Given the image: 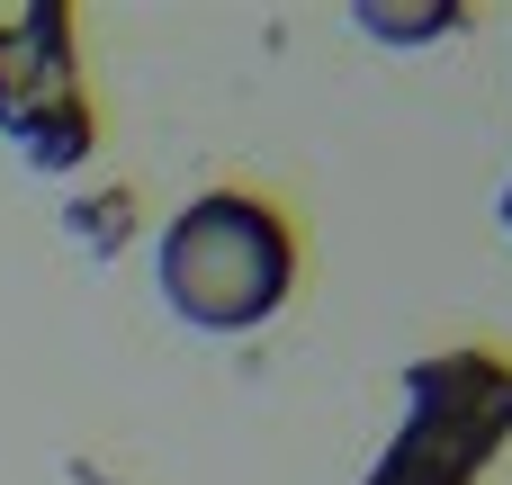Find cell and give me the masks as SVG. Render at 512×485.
I'll return each mask as SVG.
<instances>
[{"instance_id":"cell-3","label":"cell","mask_w":512,"mask_h":485,"mask_svg":"<svg viewBox=\"0 0 512 485\" xmlns=\"http://www.w3.org/2000/svg\"><path fill=\"white\" fill-rule=\"evenodd\" d=\"M0 135L45 180H63V171H81L99 153V117H90V90H81L72 9L63 0L0 9Z\"/></svg>"},{"instance_id":"cell-4","label":"cell","mask_w":512,"mask_h":485,"mask_svg":"<svg viewBox=\"0 0 512 485\" xmlns=\"http://www.w3.org/2000/svg\"><path fill=\"white\" fill-rule=\"evenodd\" d=\"M351 18H360L369 36H387V45H432V36L468 27V0H432V9H387V0H360Z\"/></svg>"},{"instance_id":"cell-6","label":"cell","mask_w":512,"mask_h":485,"mask_svg":"<svg viewBox=\"0 0 512 485\" xmlns=\"http://www.w3.org/2000/svg\"><path fill=\"white\" fill-rule=\"evenodd\" d=\"M495 225H504V243H512V180H504V198H495Z\"/></svg>"},{"instance_id":"cell-1","label":"cell","mask_w":512,"mask_h":485,"mask_svg":"<svg viewBox=\"0 0 512 485\" xmlns=\"http://www.w3.org/2000/svg\"><path fill=\"white\" fill-rule=\"evenodd\" d=\"M297 270H306L297 225H288V207L261 198V189H207V198H189V207L162 225V243H153V288H162V306H171L189 333H207V342L261 333V324L297 297Z\"/></svg>"},{"instance_id":"cell-2","label":"cell","mask_w":512,"mask_h":485,"mask_svg":"<svg viewBox=\"0 0 512 485\" xmlns=\"http://www.w3.org/2000/svg\"><path fill=\"white\" fill-rule=\"evenodd\" d=\"M512 450V351L459 342L405 369V423L360 485H486Z\"/></svg>"},{"instance_id":"cell-5","label":"cell","mask_w":512,"mask_h":485,"mask_svg":"<svg viewBox=\"0 0 512 485\" xmlns=\"http://www.w3.org/2000/svg\"><path fill=\"white\" fill-rule=\"evenodd\" d=\"M63 225L90 243V261H108L117 243H126V225H135V189H99V198H81V207H63Z\"/></svg>"}]
</instances>
